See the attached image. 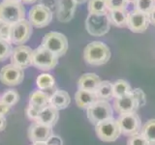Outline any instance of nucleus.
<instances>
[{
	"label": "nucleus",
	"mask_w": 155,
	"mask_h": 145,
	"mask_svg": "<svg viewBox=\"0 0 155 145\" xmlns=\"http://www.w3.org/2000/svg\"><path fill=\"white\" fill-rule=\"evenodd\" d=\"M84 58L87 64L91 66H101L110 59V50L105 43L94 41L85 47Z\"/></svg>",
	"instance_id": "nucleus-1"
},
{
	"label": "nucleus",
	"mask_w": 155,
	"mask_h": 145,
	"mask_svg": "<svg viewBox=\"0 0 155 145\" xmlns=\"http://www.w3.org/2000/svg\"><path fill=\"white\" fill-rule=\"evenodd\" d=\"M25 18V8L21 1H3L0 3V21L8 24L17 23Z\"/></svg>",
	"instance_id": "nucleus-2"
},
{
	"label": "nucleus",
	"mask_w": 155,
	"mask_h": 145,
	"mask_svg": "<svg viewBox=\"0 0 155 145\" xmlns=\"http://www.w3.org/2000/svg\"><path fill=\"white\" fill-rule=\"evenodd\" d=\"M114 108L109 101L98 100L86 108V116L91 124L98 125L106 120L114 118Z\"/></svg>",
	"instance_id": "nucleus-3"
},
{
	"label": "nucleus",
	"mask_w": 155,
	"mask_h": 145,
	"mask_svg": "<svg viewBox=\"0 0 155 145\" xmlns=\"http://www.w3.org/2000/svg\"><path fill=\"white\" fill-rule=\"evenodd\" d=\"M85 29L91 36L94 37H102L109 33L110 21L108 13L88 14L85 21Z\"/></svg>",
	"instance_id": "nucleus-4"
},
{
	"label": "nucleus",
	"mask_w": 155,
	"mask_h": 145,
	"mask_svg": "<svg viewBox=\"0 0 155 145\" xmlns=\"http://www.w3.org/2000/svg\"><path fill=\"white\" fill-rule=\"evenodd\" d=\"M41 46L59 58L67 52L68 40L60 32H48L44 36Z\"/></svg>",
	"instance_id": "nucleus-5"
},
{
	"label": "nucleus",
	"mask_w": 155,
	"mask_h": 145,
	"mask_svg": "<svg viewBox=\"0 0 155 145\" xmlns=\"http://www.w3.org/2000/svg\"><path fill=\"white\" fill-rule=\"evenodd\" d=\"M58 63V57L47 48L40 46L33 50L32 66L44 72L53 69Z\"/></svg>",
	"instance_id": "nucleus-6"
},
{
	"label": "nucleus",
	"mask_w": 155,
	"mask_h": 145,
	"mask_svg": "<svg viewBox=\"0 0 155 145\" xmlns=\"http://www.w3.org/2000/svg\"><path fill=\"white\" fill-rule=\"evenodd\" d=\"M95 132L98 138L104 142H113L117 139L121 130L118 125L117 119L111 118L101 122L95 126Z\"/></svg>",
	"instance_id": "nucleus-7"
},
{
	"label": "nucleus",
	"mask_w": 155,
	"mask_h": 145,
	"mask_svg": "<svg viewBox=\"0 0 155 145\" xmlns=\"http://www.w3.org/2000/svg\"><path fill=\"white\" fill-rule=\"evenodd\" d=\"M117 122L120 127L121 134L125 137H132L140 133L142 130V120L136 113V111L130 113L120 114L117 118Z\"/></svg>",
	"instance_id": "nucleus-8"
},
{
	"label": "nucleus",
	"mask_w": 155,
	"mask_h": 145,
	"mask_svg": "<svg viewBox=\"0 0 155 145\" xmlns=\"http://www.w3.org/2000/svg\"><path fill=\"white\" fill-rule=\"evenodd\" d=\"M53 13L50 9L43 6L41 4H37L33 6L28 14V21L31 25L37 28H43L51 23L52 21Z\"/></svg>",
	"instance_id": "nucleus-9"
},
{
	"label": "nucleus",
	"mask_w": 155,
	"mask_h": 145,
	"mask_svg": "<svg viewBox=\"0 0 155 145\" xmlns=\"http://www.w3.org/2000/svg\"><path fill=\"white\" fill-rule=\"evenodd\" d=\"M32 35V25L28 19L15 23L11 27V44L21 46L26 43Z\"/></svg>",
	"instance_id": "nucleus-10"
},
{
	"label": "nucleus",
	"mask_w": 155,
	"mask_h": 145,
	"mask_svg": "<svg viewBox=\"0 0 155 145\" xmlns=\"http://www.w3.org/2000/svg\"><path fill=\"white\" fill-rule=\"evenodd\" d=\"M33 50L27 46L21 45L13 48L11 58V64L24 70L32 65Z\"/></svg>",
	"instance_id": "nucleus-11"
},
{
	"label": "nucleus",
	"mask_w": 155,
	"mask_h": 145,
	"mask_svg": "<svg viewBox=\"0 0 155 145\" xmlns=\"http://www.w3.org/2000/svg\"><path fill=\"white\" fill-rule=\"evenodd\" d=\"M24 79V72L22 69L13 64L5 65L0 71V81L4 85L17 86L21 84Z\"/></svg>",
	"instance_id": "nucleus-12"
},
{
	"label": "nucleus",
	"mask_w": 155,
	"mask_h": 145,
	"mask_svg": "<svg viewBox=\"0 0 155 145\" xmlns=\"http://www.w3.org/2000/svg\"><path fill=\"white\" fill-rule=\"evenodd\" d=\"M150 24L149 16L147 14L140 12L134 9L128 14L127 27L134 33H143L147 29Z\"/></svg>",
	"instance_id": "nucleus-13"
},
{
	"label": "nucleus",
	"mask_w": 155,
	"mask_h": 145,
	"mask_svg": "<svg viewBox=\"0 0 155 145\" xmlns=\"http://www.w3.org/2000/svg\"><path fill=\"white\" fill-rule=\"evenodd\" d=\"M52 134V127L43 125L36 121H33V123L29 126L27 130V137L30 141L37 142V141H48Z\"/></svg>",
	"instance_id": "nucleus-14"
},
{
	"label": "nucleus",
	"mask_w": 155,
	"mask_h": 145,
	"mask_svg": "<svg viewBox=\"0 0 155 145\" xmlns=\"http://www.w3.org/2000/svg\"><path fill=\"white\" fill-rule=\"evenodd\" d=\"M113 108L115 112L120 115L134 112L138 108V104L135 97L131 93L129 95L121 97V98H115L113 104Z\"/></svg>",
	"instance_id": "nucleus-15"
},
{
	"label": "nucleus",
	"mask_w": 155,
	"mask_h": 145,
	"mask_svg": "<svg viewBox=\"0 0 155 145\" xmlns=\"http://www.w3.org/2000/svg\"><path fill=\"white\" fill-rule=\"evenodd\" d=\"M100 77L93 72H86L81 76V77L78 80L77 87L78 90H84V91H90L95 92L98 88L99 84L101 83Z\"/></svg>",
	"instance_id": "nucleus-16"
},
{
	"label": "nucleus",
	"mask_w": 155,
	"mask_h": 145,
	"mask_svg": "<svg viewBox=\"0 0 155 145\" xmlns=\"http://www.w3.org/2000/svg\"><path fill=\"white\" fill-rule=\"evenodd\" d=\"M58 111L59 110H57L51 105H48L40 110L36 122L48 126V127H53L58 121V118H59V112Z\"/></svg>",
	"instance_id": "nucleus-17"
},
{
	"label": "nucleus",
	"mask_w": 155,
	"mask_h": 145,
	"mask_svg": "<svg viewBox=\"0 0 155 145\" xmlns=\"http://www.w3.org/2000/svg\"><path fill=\"white\" fill-rule=\"evenodd\" d=\"M71 103L70 95L67 91L57 89L50 98V105L57 110L65 109Z\"/></svg>",
	"instance_id": "nucleus-18"
},
{
	"label": "nucleus",
	"mask_w": 155,
	"mask_h": 145,
	"mask_svg": "<svg viewBox=\"0 0 155 145\" xmlns=\"http://www.w3.org/2000/svg\"><path fill=\"white\" fill-rule=\"evenodd\" d=\"M75 101L80 108L86 109L91 105H93L95 102L98 101V98H97L95 92L78 90L75 94Z\"/></svg>",
	"instance_id": "nucleus-19"
},
{
	"label": "nucleus",
	"mask_w": 155,
	"mask_h": 145,
	"mask_svg": "<svg viewBox=\"0 0 155 145\" xmlns=\"http://www.w3.org/2000/svg\"><path fill=\"white\" fill-rule=\"evenodd\" d=\"M50 98L46 92H44L40 89L33 91L29 95V105L34 106V108L42 109L50 105Z\"/></svg>",
	"instance_id": "nucleus-20"
},
{
	"label": "nucleus",
	"mask_w": 155,
	"mask_h": 145,
	"mask_svg": "<svg viewBox=\"0 0 155 145\" xmlns=\"http://www.w3.org/2000/svg\"><path fill=\"white\" fill-rule=\"evenodd\" d=\"M128 14L127 10H114L109 11L108 16L110 18V24H113L115 27H126L128 21Z\"/></svg>",
	"instance_id": "nucleus-21"
},
{
	"label": "nucleus",
	"mask_w": 155,
	"mask_h": 145,
	"mask_svg": "<svg viewBox=\"0 0 155 145\" xmlns=\"http://www.w3.org/2000/svg\"><path fill=\"white\" fill-rule=\"evenodd\" d=\"M95 94L98 100L110 101L114 98V83L109 80H102L95 91Z\"/></svg>",
	"instance_id": "nucleus-22"
},
{
	"label": "nucleus",
	"mask_w": 155,
	"mask_h": 145,
	"mask_svg": "<svg viewBox=\"0 0 155 145\" xmlns=\"http://www.w3.org/2000/svg\"><path fill=\"white\" fill-rule=\"evenodd\" d=\"M132 93V88L129 82L124 79H117L114 82V98H121Z\"/></svg>",
	"instance_id": "nucleus-23"
},
{
	"label": "nucleus",
	"mask_w": 155,
	"mask_h": 145,
	"mask_svg": "<svg viewBox=\"0 0 155 145\" xmlns=\"http://www.w3.org/2000/svg\"><path fill=\"white\" fill-rule=\"evenodd\" d=\"M140 134L147 139L149 145H155V119H150L145 122Z\"/></svg>",
	"instance_id": "nucleus-24"
},
{
	"label": "nucleus",
	"mask_w": 155,
	"mask_h": 145,
	"mask_svg": "<svg viewBox=\"0 0 155 145\" xmlns=\"http://www.w3.org/2000/svg\"><path fill=\"white\" fill-rule=\"evenodd\" d=\"M36 85L38 87V89L45 91L50 88H52L53 86H55V79L51 74L44 72V74L40 75L37 77Z\"/></svg>",
	"instance_id": "nucleus-25"
},
{
	"label": "nucleus",
	"mask_w": 155,
	"mask_h": 145,
	"mask_svg": "<svg viewBox=\"0 0 155 145\" xmlns=\"http://www.w3.org/2000/svg\"><path fill=\"white\" fill-rule=\"evenodd\" d=\"M87 8H88L89 14L108 13V10H107V0H89Z\"/></svg>",
	"instance_id": "nucleus-26"
},
{
	"label": "nucleus",
	"mask_w": 155,
	"mask_h": 145,
	"mask_svg": "<svg viewBox=\"0 0 155 145\" xmlns=\"http://www.w3.org/2000/svg\"><path fill=\"white\" fill-rule=\"evenodd\" d=\"M18 100H19V94L18 93V91L14 89L6 90L2 94V96L0 97V101L10 106L16 105L18 102Z\"/></svg>",
	"instance_id": "nucleus-27"
},
{
	"label": "nucleus",
	"mask_w": 155,
	"mask_h": 145,
	"mask_svg": "<svg viewBox=\"0 0 155 145\" xmlns=\"http://www.w3.org/2000/svg\"><path fill=\"white\" fill-rule=\"evenodd\" d=\"M134 6L136 10L148 14L155 8V0H136Z\"/></svg>",
	"instance_id": "nucleus-28"
},
{
	"label": "nucleus",
	"mask_w": 155,
	"mask_h": 145,
	"mask_svg": "<svg viewBox=\"0 0 155 145\" xmlns=\"http://www.w3.org/2000/svg\"><path fill=\"white\" fill-rule=\"evenodd\" d=\"M12 51V44L0 39V61H5L11 56Z\"/></svg>",
	"instance_id": "nucleus-29"
},
{
	"label": "nucleus",
	"mask_w": 155,
	"mask_h": 145,
	"mask_svg": "<svg viewBox=\"0 0 155 145\" xmlns=\"http://www.w3.org/2000/svg\"><path fill=\"white\" fill-rule=\"evenodd\" d=\"M129 2L127 0H107V10H127Z\"/></svg>",
	"instance_id": "nucleus-30"
},
{
	"label": "nucleus",
	"mask_w": 155,
	"mask_h": 145,
	"mask_svg": "<svg viewBox=\"0 0 155 145\" xmlns=\"http://www.w3.org/2000/svg\"><path fill=\"white\" fill-rule=\"evenodd\" d=\"M77 6L78 5L75 2V0H58L56 10H62V11L75 13Z\"/></svg>",
	"instance_id": "nucleus-31"
},
{
	"label": "nucleus",
	"mask_w": 155,
	"mask_h": 145,
	"mask_svg": "<svg viewBox=\"0 0 155 145\" xmlns=\"http://www.w3.org/2000/svg\"><path fill=\"white\" fill-rule=\"evenodd\" d=\"M11 24L0 21V39L11 43Z\"/></svg>",
	"instance_id": "nucleus-32"
},
{
	"label": "nucleus",
	"mask_w": 155,
	"mask_h": 145,
	"mask_svg": "<svg viewBox=\"0 0 155 145\" xmlns=\"http://www.w3.org/2000/svg\"><path fill=\"white\" fill-rule=\"evenodd\" d=\"M132 94L137 101L138 108H142L147 104V97H145L144 92L140 88H135L132 90Z\"/></svg>",
	"instance_id": "nucleus-33"
},
{
	"label": "nucleus",
	"mask_w": 155,
	"mask_h": 145,
	"mask_svg": "<svg viewBox=\"0 0 155 145\" xmlns=\"http://www.w3.org/2000/svg\"><path fill=\"white\" fill-rule=\"evenodd\" d=\"M127 145H149V143L147 141V139L142 134H138L136 135L129 137L127 140Z\"/></svg>",
	"instance_id": "nucleus-34"
},
{
	"label": "nucleus",
	"mask_w": 155,
	"mask_h": 145,
	"mask_svg": "<svg viewBox=\"0 0 155 145\" xmlns=\"http://www.w3.org/2000/svg\"><path fill=\"white\" fill-rule=\"evenodd\" d=\"M56 18L60 22H69L71 19L74 18L75 13H71V12H66V11H62V10H56Z\"/></svg>",
	"instance_id": "nucleus-35"
},
{
	"label": "nucleus",
	"mask_w": 155,
	"mask_h": 145,
	"mask_svg": "<svg viewBox=\"0 0 155 145\" xmlns=\"http://www.w3.org/2000/svg\"><path fill=\"white\" fill-rule=\"evenodd\" d=\"M40 110L41 109L36 108H34V106H31V105H28V106H27L26 109H25V113H26V116L30 120L36 121L38 115H39V112H40Z\"/></svg>",
	"instance_id": "nucleus-36"
},
{
	"label": "nucleus",
	"mask_w": 155,
	"mask_h": 145,
	"mask_svg": "<svg viewBox=\"0 0 155 145\" xmlns=\"http://www.w3.org/2000/svg\"><path fill=\"white\" fill-rule=\"evenodd\" d=\"M39 4H41L43 6L47 7L48 9H50L52 13H55L57 9L58 0H40Z\"/></svg>",
	"instance_id": "nucleus-37"
},
{
	"label": "nucleus",
	"mask_w": 155,
	"mask_h": 145,
	"mask_svg": "<svg viewBox=\"0 0 155 145\" xmlns=\"http://www.w3.org/2000/svg\"><path fill=\"white\" fill-rule=\"evenodd\" d=\"M47 143H48V145H63V141L60 138V137L54 135V134L51 135V137H50V139L47 141Z\"/></svg>",
	"instance_id": "nucleus-38"
},
{
	"label": "nucleus",
	"mask_w": 155,
	"mask_h": 145,
	"mask_svg": "<svg viewBox=\"0 0 155 145\" xmlns=\"http://www.w3.org/2000/svg\"><path fill=\"white\" fill-rule=\"evenodd\" d=\"M10 110H11V106L0 101V116H5L10 112Z\"/></svg>",
	"instance_id": "nucleus-39"
},
{
	"label": "nucleus",
	"mask_w": 155,
	"mask_h": 145,
	"mask_svg": "<svg viewBox=\"0 0 155 145\" xmlns=\"http://www.w3.org/2000/svg\"><path fill=\"white\" fill-rule=\"evenodd\" d=\"M7 126V121H6V118H5V116H0V132H2V130H5Z\"/></svg>",
	"instance_id": "nucleus-40"
},
{
	"label": "nucleus",
	"mask_w": 155,
	"mask_h": 145,
	"mask_svg": "<svg viewBox=\"0 0 155 145\" xmlns=\"http://www.w3.org/2000/svg\"><path fill=\"white\" fill-rule=\"evenodd\" d=\"M148 16H149V21H150V23L152 24V25L155 26V8L152 10L151 12H150L148 14Z\"/></svg>",
	"instance_id": "nucleus-41"
},
{
	"label": "nucleus",
	"mask_w": 155,
	"mask_h": 145,
	"mask_svg": "<svg viewBox=\"0 0 155 145\" xmlns=\"http://www.w3.org/2000/svg\"><path fill=\"white\" fill-rule=\"evenodd\" d=\"M38 0H21V2L22 4H32V3H35Z\"/></svg>",
	"instance_id": "nucleus-42"
},
{
	"label": "nucleus",
	"mask_w": 155,
	"mask_h": 145,
	"mask_svg": "<svg viewBox=\"0 0 155 145\" xmlns=\"http://www.w3.org/2000/svg\"><path fill=\"white\" fill-rule=\"evenodd\" d=\"M89 0H75V2L77 3V5H81V4H84L85 2H88Z\"/></svg>",
	"instance_id": "nucleus-43"
},
{
	"label": "nucleus",
	"mask_w": 155,
	"mask_h": 145,
	"mask_svg": "<svg viewBox=\"0 0 155 145\" xmlns=\"http://www.w3.org/2000/svg\"><path fill=\"white\" fill-rule=\"evenodd\" d=\"M32 145H48L46 141H37V142H33Z\"/></svg>",
	"instance_id": "nucleus-44"
},
{
	"label": "nucleus",
	"mask_w": 155,
	"mask_h": 145,
	"mask_svg": "<svg viewBox=\"0 0 155 145\" xmlns=\"http://www.w3.org/2000/svg\"><path fill=\"white\" fill-rule=\"evenodd\" d=\"M4 1H21V0H4Z\"/></svg>",
	"instance_id": "nucleus-45"
},
{
	"label": "nucleus",
	"mask_w": 155,
	"mask_h": 145,
	"mask_svg": "<svg viewBox=\"0 0 155 145\" xmlns=\"http://www.w3.org/2000/svg\"><path fill=\"white\" fill-rule=\"evenodd\" d=\"M127 1H128L129 3H130V2H132V3H134V2L136 1V0H127Z\"/></svg>",
	"instance_id": "nucleus-46"
}]
</instances>
